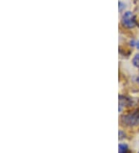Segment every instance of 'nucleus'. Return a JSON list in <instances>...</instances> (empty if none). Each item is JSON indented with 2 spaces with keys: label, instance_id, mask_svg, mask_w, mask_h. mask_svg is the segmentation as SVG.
I'll use <instances>...</instances> for the list:
<instances>
[{
  "label": "nucleus",
  "instance_id": "obj_4",
  "mask_svg": "<svg viewBox=\"0 0 139 153\" xmlns=\"http://www.w3.org/2000/svg\"><path fill=\"white\" fill-rule=\"evenodd\" d=\"M118 149V153H127L128 151V147L126 144H120Z\"/></svg>",
  "mask_w": 139,
  "mask_h": 153
},
{
  "label": "nucleus",
  "instance_id": "obj_2",
  "mask_svg": "<svg viewBox=\"0 0 139 153\" xmlns=\"http://www.w3.org/2000/svg\"><path fill=\"white\" fill-rule=\"evenodd\" d=\"M122 24L127 28H133L137 26L135 16L132 12H126L122 16Z\"/></svg>",
  "mask_w": 139,
  "mask_h": 153
},
{
  "label": "nucleus",
  "instance_id": "obj_1",
  "mask_svg": "<svg viewBox=\"0 0 139 153\" xmlns=\"http://www.w3.org/2000/svg\"><path fill=\"white\" fill-rule=\"evenodd\" d=\"M121 122L126 126H136L139 125V108L130 114L122 116Z\"/></svg>",
  "mask_w": 139,
  "mask_h": 153
},
{
  "label": "nucleus",
  "instance_id": "obj_7",
  "mask_svg": "<svg viewBox=\"0 0 139 153\" xmlns=\"http://www.w3.org/2000/svg\"><path fill=\"white\" fill-rule=\"evenodd\" d=\"M124 137H125V134L121 131H119V138H120V139H122Z\"/></svg>",
  "mask_w": 139,
  "mask_h": 153
},
{
  "label": "nucleus",
  "instance_id": "obj_5",
  "mask_svg": "<svg viewBox=\"0 0 139 153\" xmlns=\"http://www.w3.org/2000/svg\"><path fill=\"white\" fill-rule=\"evenodd\" d=\"M132 63L136 67H138L139 68V53L136 54L135 56V57L133 58V60H132Z\"/></svg>",
  "mask_w": 139,
  "mask_h": 153
},
{
  "label": "nucleus",
  "instance_id": "obj_6",
  "mask_svg": "<svg viewBox=\"0 0 139 153\" xmlns=\"http://www.w3.org/2000/svg\"><path fill=\"white\" fill-rule=\"evenodd\" d=\"M131 45H132V47H137L138 49H139V41H136V40H132V41L130 42Z\"/></svg>",
  "mask_w": 139,
  "mask_h": 153
},
{
  "label": "nucleus",
  "instance_id": "obj_8",
  "mask_svg": "<svg viewBox=\"0 0 139 153\" xmlns=\"http://www.w3.org/2000/svg\"><path fill=\"white\" fill-rule=\"evenodd\" d=\"M138 153H139V152H138Z\"/></svg>",
  "mask_w": 139,
  "mask_h": 153
},
{
  "label": "nucleus",
  "instance_id": "obj_3",
  "mask_svg": "<svg viewBox=\"0 0 139 153\" xmlns=\"http://www.w3.org/2000/svg\"><path fill=\"white\" fill-rule=\"evenodd\" d=\"M132 104V101L129 98L124 96H119V111H121L122 107L130 105Z\"/></svg>",
  "mask_w": 139,
  "mask_h": 153
}]
</instances>
